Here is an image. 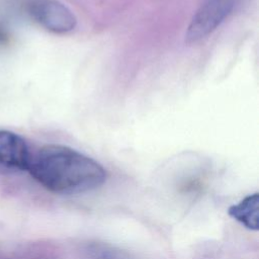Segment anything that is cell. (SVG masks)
I'll return each mask as SVG.
<instances>
[{
	"instance_id": "cell-2",
	"label": "cell",
	"mask_w": 259,
	"mask_h": 259,
	"mask_svg": "<svg viewBox=\"0 0 259 259\" xmlns=\"http://www.w3.org/2000/svg\"><path fill=\"white\" fill-rule=\"evenodd\" d=\"M24 8L34 22L54 33H68L77 25L72 10L58 0H25Z\"/></svg>"
},
{
	"instance_id": "cell-5",
	"label": "cell",
	"mask_w": 259,
	"mask_h": 259,
	"mask_svg": "<svg viewBox=\"0 0 259 259\" xmlns=\"http://www.w3.org/2000/svg\"><path fill=\"white\" fill-rule=\"evenodd\" d=\"M259 195L253 193L245 196L241 201L229 207L228 213L234 220L242 224L249 230H258Z\"/></svg>"
},
{
	"instance_id": "cell-1",
	"label": "cell",
	"mask_w": 259,
	"mask_h": 259,
	"mask_svg": "<svg viewBox=\"0 0 259 259\" xmlns=\"http://www.w3.org/2000/svg\"><path fill=\"white\" fill-rule=\"evenodd\" d=\"M27 171L46 189L59 194L87 192L106 179L97 161L63 145H47L31 154Z\"/></svg>"
},
{
	"instance_id": "cell-3",
	"label": "cell",
	"mask_w": 259,
	"mask_h": 259,
	"mask_svg": "<svg viewBox=\"0 0 259 259\" xmlns=\"http://www.w3.org/2000/svg\"><path fill=\"white\" fill-rule=\"evenodd\" d=\"M236 0H205L194 12L185 33L187 44L197 42L214 31L231 14Z\"/></svg>"
},
{
	"instance_id": "cell-4",
	"label": "cell",
	"mask_w": 259,
	"mask_h": 259,
	"mask_svg": "<svg viewBox=\"0 0 259 259\" xmlns=\"http://www.w3.org/2000/svg\"><path fill=\"white\" fill-rule=\"evenodd\" d=\"M31 153L25 140L19 135L0 130V173L11 174L27 171Z\"/></svg>"
}]
</instances>
